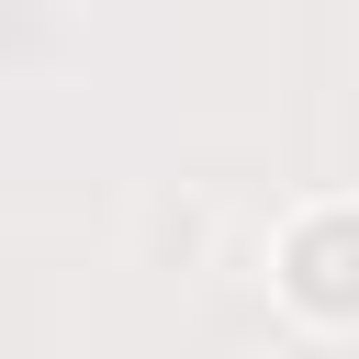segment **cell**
Segmentation results:
<instances>
[{
	"mask_svg": "<svg viewBox=\"0 0 359 359\" xmlns=\"http://www.w3.org/2000/svg\"><path fill=\"white\" fill-rule=\"evenodd\" d=\"M280 303L303 325H359V202H325L280 236Z\"/></svg>",
	"mask_w": 359,
	"mask_h": 359,
	"instance_id": "1",
	"label": "cell"
}]
</instances>
